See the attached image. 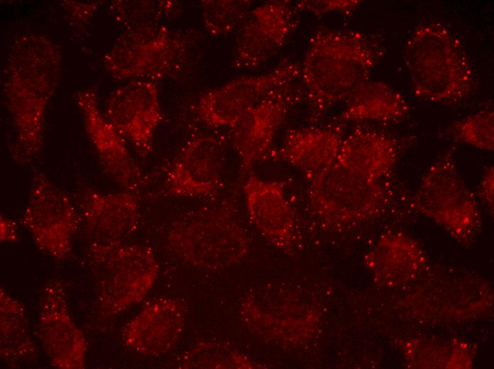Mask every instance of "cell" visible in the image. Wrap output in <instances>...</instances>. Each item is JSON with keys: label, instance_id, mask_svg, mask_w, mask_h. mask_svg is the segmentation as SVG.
I'll return each instance as SVG.
<instances>
[{"label": "cell", "instance_id": "obj_1", "mask_svg": "<svg viewBox=\"0 0 494 369\" xmlns=\"http://www.w3.org/2000/svg\"><path fill=\"white\" fill-rule=\"evenodd\" d=\"M61 53L47 36L20 35L6 62L4 93L13 123V157L27 164L41 153L45 114L55 94L61 69Z\"/></svg>", "mask_w": 494, "mask_h": 369}, {"label": "cell", "instance_id": "obj_2", "mask_svg": "<svg viewBox=\"0 0 494 369\" xmlns=\"http://www.w3.org/2000/svg\"><path fill=\"white\" fill-rule=\"evenodd\" d=\"M380 55L378 45L361 33L319 29L300 67L309 105L324 111L347 101L369 80Z\"/></svg>", "mask_w": 494, "mask_h": 369}, {"label": "cell", "instance_id": "obj_3", "mask_svg": "<svg viewBox=\"0 0 494 369\" xmlns=\"http://www.w3.org/2000/svg\"><path fill=\"white\" fill-rule=\"evenodd\" d=\"M416 97L433 102H452L474 88L471 64L459 40L444 24L422 23L407 38L403 53Z\"/></svg>", "mask_w": 494, "mask_h": 369}, {"label": "cell", "instance_id": "obj_4", "mask_svg": "<svg viewBox=\"0 0 494 369\" xmlns=\"http://www.w3.org/2000/svg\"><path fill=\"white\" fill-rule=\"evenodd\" d=\"M169 245L192 266L216 270L240 262L249 250V240L229 207L198 211L172 223Z\"/></svg>", "mask_w": 494, "mask_h": 369}, {"label": "cell", "instance_id": "obj_5", "mask_svg": "<svg viewBox=\"0 0 494 369\" xmlns=\"http://www.w3.org/2000/svg\"><path fill=\"white\" fill-rule=\"evenodd\" d=\"M386 197L383 180L336 161L312 178L308 196L315 214L334 226L368 220L379 211Z\"/></svg>", "mask_w": 494, "mask_h": 369}, {"label": "cell", "instance_id": "obj_6", "mask_svg": "<svg viewBox=\"0 0 494 369\" xmlns=\"http://www.w3.org/2000/svg\"><path fill=\"white\" fill-rule=\"evenodd\" d=\"M243 323L259 336L290 346L311 340L319 331L321 312L312 302L295 291L265 287L241 301Z\"/></svg>", "mask_w": 494, "mask_h": 369}, {"label": "cell", "instance_id": "obj_7", "mask_svg": "<svg viewBox=\"0 0 494 369\" xmlns=\"http://www.w3.org/2000/svg\"><path fill=\"white\" fill-rule=\"evenodd\" d=\"M413 203L418 211L467 241L479 221L474 194L460 175L453 152L440 155L422 177Z\"/></svg>", "mask_w": 494, "mask_h": 369}, {"label": "cell", "instance_id": "obj_8", "mask_svg": "<svg viewBox=\"0 0 494 369\" xmlns=\"http://www.w3.org/2000/svg\"><path fill=\"white\" fill-rule=\"evenodd\" d=\"M183 46L182 40L164 26L131 27L107 52L104 65L115 79L153 82L172 70Z\"/></svg>", "mask_w": 494, "mask_h": 369}, {"label": "cell", "instance_id": "obj_9", "mask_svg": "<svg viewBox=\"0 0 494 369\" xmlns=\"http://www.w3.org/2000/svg\"><path fill=\"white\" fill-rule=\"evenodd\" d=\"M39 250L62 260L72 250L77 214L70 197L45 173H35L21 219Z\"/></svg>", "mask_w": 494, "mask_h": 369}, {"label": "cell", "instance_id": "obj_10", "mask_svg": "<svg viewBox=\"0 0 494 369\" xmlns=\"http://www.w3.org/2000/svg\"><path fill=\"white\" fill-rule=\"evenodd\" d=\"M97 292L100 313L118 314L141 302L153 287L159 265L153 250L138 244H122L101 264Z\"/></svg>", "mask_w": 494, "mask_h": 369}, {"label": "cell", "instance_id": "obj_11", "mask_svg": "<svg viewBox=\"0 0 494 369\" xmlns=\"http://www.w3.org/2000/svg\"><path fill=\"white\" fill-rule=\"evenodd\" d=\"M80 209L91 259L101 265L138 226L140 205L130 191L104 193L87 188Z\"/></svg>", "mask_w": 494, "mask_h": 369}, {"label": "cell", "instance_id": "obj_12", "mask_svg": "<svg viewBox=\"0 0 494 369\" xmlns=\"http://www.w3.org/2000/svg\"><path fill=\"white\" fill-rule=\"evenodd\" d=\"M300 73V66L290 62L268 73L234 79L200 97L199 116L207 126L230 128L248 109L273 91L287 87Z\"/></svg>", "mask_w": 494, "mask_h": 369}, {"label": "cell", "instance_id": "obj_13", "mask_svg": "<svg viewBox=\"0 0 494 369\" xmlns=\"http://www.w3.org/2000/svg\"><path fill=\"white\" fill-rule=\"evenodd\" d=\"M38 326L41 345L54 368H84L87 342L71 316L65 290L58 280H50L43 287Z\"/></svg>", "mask_w": 494, "mask_h": 369}, {"label": "cell", "instance_id": "obj_14", "mask_svg": "<svg viewBox=\"0 0 494 369\" xmlns=\"http://www.w3.org/2000/svg\"><path fill=\"white\" fill-rule=\"evenodd\" d=\"M104 115L142 157L147 156L163 119L157 85L150 80L128 81L111 94Z\"/></svg>", "mask_w": 494, "mask_h": 369}, {"label": "cell", "instance_id": "obj_15", "mask_svg": "<svg viewBox=\"0 0 494 369\" xmlns=\"http://www.w3.org/2000/svg\"><path fill=\"white\" fill-rule=\"evenodd\" d=\"M292 26V8L286 1L264 3L252 9L238 31L234 54L236 68L264 64L282 47Z\"/></svg>", "mask_w": 494, "mask_h": 369}, {"label": "cell", "instance_id": "obj_16", "mask_svg": "<svg viewBox=\"0 0 494 369\" xmlns=\"http://www.w3.org/2000/svg\"><path fill=\"white\" fill-rule=\"evenodd\" d=\"M75 101L103 168L121 186L133 192L142 184L141 171L132 159L124 137L101 113L96 89L77 92Z\"/></svg>", "mask_w": 494, "mask_h": 369}, {"label": "cell", "instance_id": "obj_17", "mask_svg": "<svg viewBox=\"0 0 494 369\" xmlns=\"http://www.w3.org/2000/svg\"><path fill=\"white\" fill-rule=\"evenodd\" d=\"M185 322L183 305L172 298L148 304L126 325L122 340L132 351L150 357L170 351L180 337Z\"/></svg>", "mask_w": 494, "mask_h": 369}, {"label": "cell", "instance_id": "obj_18", "mask_svg": "<svg viewBox=\"0 0 494 369\" xmlns=\"http://www.w3.org/2000/svg\"><path fill=\"white\" fill-rule=\"evenodd\" d=\"M223 148L212 136H199L189 141L167 173L169 193L177 197L212 194L219 185Z\"/></svg>", "mask_w": 494, "mask_h": 369}, {"label": "cell", "instance_id": "obj_19", "mask_svg": "<svg viewBox=\"0 0 494 369\" xmlns=\"http://www.w3.org/2000/svg\"><path fill=\"white\" fill-rule=\"evenodd\" d=\"M249 219L274 246L290 254L294 250V219L284 183L251 174L243 187Z\"/></svg>", "mask_w": 494, "mask_h": 369}, {"label": "cell", "instance_id": "obj_20", "mask_svg": "<svg viewBox=\"0 0 494 369\" xmlns=\"http://www.w3.org/2000/svg\"><path fill=\"white\" fill-rule=\"evenodd\" d=\"M287 87L268 94L230 127L232 143L244 171L249 170L266 153L283 123L287 112L288 100L285 94Z\"/></svg>", "mask_w": 494, "mask_h": 369}, {"label": "cell", "instance_id": "obj_21", "mask_svg": "<svg viewBox=\"0 0 494 369\" xmlns=\"http://www.w3.org/2000/svg\"><path fill=\"white\" fill-rule=\"evenodd\" d=\"M397 160L395 141L384 133L357 129L342 140L336 161L372 177L383 180Z\"/></svg>", "mask_w": 494, "mask_h": 369}, {"label": "cell", "instance_id": "obj_22", "mask_svg": "<svg viewBox=\"0 0 494 369\" xmlns=\"http://www.w3.org/2000/svg\"><path fill=\"white\" fill-rule=\"evenodd\" d=\"M342 140L340 134L331 129L293 130L286 136L280 155L312 178L335 163Z\"/></svg>", "mask_w": 494, "mask_h": 369}, {"label": "cell", "instance_id": "obj_23", "mask_svg": "<svg viewBox=\"0 0 494 369\" xmlns=\"http://www.w3.org/2000/svg\"><path fill=\"white\" fill-rule=\"evenodd\" d=\"M347 101L341 115L346 121H395L404 116L409 109L400 92L380 81L368 80Z\"/></svg>", "mask_w": 494, "mask_h": 369}, {"label": "cell", "instance_id": "obj_24", "mask_svg": "<svg viewBox=\"0 0 494 369\" xmlns=\"http://www.w3.org/2000/svg\"><path fill=\"white\" fill-rule=\"evenodd\" d=\"M37 354L23 304L3 287L0 288V356L15 366Z\"/></svg>", "mask_w": 494, "mask_h": 369}, {"label": "cell", "instance_id": "obj_25", "mask_svg": "<svg viewBox=\"0 0 494 369\" xmlns=\"http://www.w3.org/2000/svg\"><path fill=\"white\" fill-rule=\"evenodd\" d=\"M423 261L418 245L401 233L383 236L365 257L366 266L381 281L389 275L412 272Z\"/></svg>", "mask_w": 494, "mask_h": 369}, {"label": "cell", "instance_id": "obj_26", "mask_svg": "<svg viewBox=\"0 0 494 369\" xmlns=\"http://www.w3.org/2000/svg\"><path fill=\"white\" fill-rule=\"evenodd\" d=\"M182 369H251L263 368L229 346L211 341L199 342L183 355Z\"/></svg>", "mask_w": 494, "mask_h": 369}, {"label": "cell", "instance_id": "obj_27", "mask_svg": "<svg viewBox=\"0 0 494 369\" xmlns=\"http://www.w3.org/2000/svg\"><path fill=\"white\" fill-rule=\"evenodd\" d=\"M201 4L204 27L212 35L232 33L240 28L251 11L249 1L204 0Z\"/></svg>", "mask_w": 494, "mask_h": 369}, {"label": "cell", "instance_id": "obj_28", "mask_svg": "<svg viewBox=\"0 0 494 369\" xmlns=\"http://www.w3.org/2000/svg\"><path fill=\"white\" fill-rule=\"evenodd\" d=\"M456 138L476 148L494 150V113L483 109L457 122L454 127Z\"/></svg>", "mask_w": 494, "mask_h": 369}, {"label": "cell", "instance_id": "obj_29", "mask_svg": "<svg viewBox=\"0 0 494 369\" xmlns=\"http://www.w3.org/2000/svg\"><path fill=\"white\" fill-rule=\"evenodd\" d=\"M361 3L358 0H312L301 1L297 4L300 10L321 15L331 12L348 11L357 8Z\"/></svg>", "mask_w": 494, "mask_h": 369}, {"label": "cell", "instance_id": "obj_30", "mask_svg": "<svg viewBox=\"0 0 494 369\" xmlns=\"http://www.w3.org/2000/svg\"><path fill=\"white\" fill-rule=\"evenodd\" d=\"M478 196L488 208H493L494 171L488 167L483 173L478 187Z\"/></svg>", "mask_w": 494, "mask_h": 369}, {"label": "cell", "instance_id": "obj_31", "mask_svg": "<svg viewBox=\"0 0 494 369\" xmlns=\"http://www.w3.org/2000/svg\"><path fill=\"white\" fill-rule=\"evenodd\" d=\"M65 2L72 18L80 23L89 20L97 8V4L96 3L87 4L67 1Z\"/></svg>", "mask_w": 494, "mask_h": 369}, {"label": "cell", "instance_id": "obj_32", "mask_svg": "<svg viewBox=\"0 0 494 369\" xmlns=\"http://www.w3.org/2000/svg\"><path fill=\"white\" fill-rule=\"evenodd\" d=\"M19 239L17 224L11 218L0 216V241L1 243H15Z\"/></svg>", "mask_w": 494, "mask_h": 369}]
</instances>
